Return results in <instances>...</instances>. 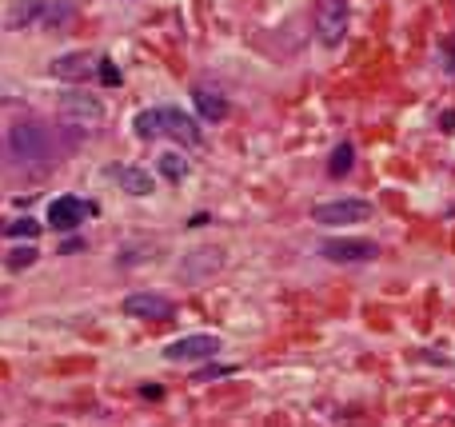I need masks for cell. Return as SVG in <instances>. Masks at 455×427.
I'll use <instances>...</instances> for the list:
<instances>
[{"label":"cell","mask_w":455,"mask_h":427,"mask_svg":"<svg viewBox=\"0 0 455 427\" xmlns=\"http://www.w3.org/2000/svg\"><path fill=\"white\" fill-rule=\"evenodd\" d=\"M8 152H13V160H20V164H40V160L52 152V132L44 128V124H13L8 128Z\"/></svg>","instance_id":"6da1fadb"},{"label":"cell","mask_w":455,"mask_h":427,"mask_svg":"<svg viewBox=\"0 0 455 427\" xmlns=\"http://www.w3.org/2000/svg\"><path fill=\"white\" fill-rule=\"evenodd\" d=\"M371 216V204L359 196H340V200H320L312 208V220L323 228H347V224H364Z\"/></svg>","instance_id":"7a4b0ae2"},{"label":"cell","mask_w":455,"mask_h":427,"mask_svg":"<svg viewBox=\"0 0 455 427\" xmlns=\"http://www.w3.org/2000/svg\"><path fill=\"white\" fill-rule=\"evenodd\" d=\"M347 0H320L316 4V40L323 49H335L347 32Z\"/></svg>","instance_id":"3957f363"},{"label":"cell","mask_w":455,"mask_h":427,"mask_svg":"<svg viewBox=\"0 0 455 427\" xmlns=\"http://www.w3.org/2000/svg\"><path fill=\"white\" fill-rule=\"evenodd\" d=\"M228 264L224 248H192L184 260H180V280L184 283H200V280H212L216 272Z\"/></svg>","instance_id":"277c9868"},{"label":"cell","mask_w":455,"mask_h":427,"mask_svg":"<svg viewBox=\"0 0 455 427\" xmlns=\"http://www.w3.org/2000/svg\"><path fill=\"white\" fill-rule=\"evenodd\" d=\"M56 108H60V116H68V120H88V124L104 120V104H100L92 92H84V88H64L60 96H56Z\"/></svg>","instance_id":"5b68a950"},{"label":"cell","mask_w":455,"mask_h":427,"mask_svg":"<svg viewBox=\"0 0 455 427\" xmlns=\"http://www.w3.org/2000/svg\"><path fill=\"white\" fill-rule=\"evenodd\" d=\"M320 256L332 264H368L380 256V244H371V240H323Z\"/></svg>","instance_id":"8992f818"},{"label":"cell","mask_w":455,"mask_h":427,"mask_svg":"<svg viewBox=\"0 0 455 427\" xmlns=\"http://www.w3.org/2000/svg\"><path fill=\"white\" fill-rule=\"evenodd\" d=\"M156 116H160V136H172L184 148L200 144V120H192L184 108H156Z\"/></svg>","instance_id":"52a82bcc"},{"label":"cell","mask_w":455,"mask_h":427,"mask_svg":"<svg viewBox=\"0 0 455 427\" xmlns=\"http://www.w3.org/2000/svg\"><path fill=\"white\" fill-rule=\"evenodd\" d=\"M220 352V336H184V340H176L164 348V359H172V364H192V359H212V355Z\"/></svg>","instance_id":"ba28073f"},{"label":"cell","mask_w":455,"mask_h":427,"mask_svg":"<svg viewBox=\"0 0 455 427\" xmlns=\"http://www.w3.org/2000/svg\"><path fill=\"white\" fill-rule=\"evenodd\" d=\"M88 212H92V204L80 200V196H56V200L49 204V224L56 228V232H72Z\"/></svg>","instance_id":"9c48e42d"},{"label":"cell","mask_w":455,"mask_h":427,"mask_svg":"<svg viewBox=\"0 0 455 427\" xmlns=\"http://www.w3.org/2000/svg\"><path fill=\"white\" fill-rule=\"evenodd\" d=\"M124 316L132 319H168L172 316V300L160 292H132L124 300Z\"/></svg>","instance_id":"30bf717a"},{"label":"cell","mask_w":455,"mask_h":427,"mask_svg":"<svg viewBox=\"0 0 455 427\" xmlns=\"http://www.w3.org/2000/svg\"><path fill=\"white\" fill-rule=\"evenodd\" d=\"M49 72L56 76V80H72V84H80V80H88V76L96 72V64H92L88 52H64V56H56V60L49 64Z\"/></svg>","instance_id":"8fae6325"},{"label":"cell","mask_w":455,"mask_h":427,"mask_svg":"<svg viewBox=\"0 0 455 427\" xmlns=\"http://www.w3.org/2000/svg\"><path fill=\"white\" fill-rule=\"evenodd\" d=\"M108 176L120 184L128 196H152V192H156V180H152V172L136 168V164H112Z\"/></svg>","instance_id":"7c38bea8"},{"label":"cell","mask_w":455,"mask_h":427,"mask_svg":"<svg viewBox=\"0 0 455 427\" xmlns=\"http://www.w3.org/2000/svg\"><path fill=\"white\" fill-rule=\"evenodd\" d=\"M76 25V4L72 0H44V13H40V28L44 32H64Z\"/></svg>","instance_id":"4fadbf2b"},{"label":"cell","mask_w":455,"mask_h":427,"mask_svg":"<svg viewBox=\"0 0 455 427\" xmlns=\"http://www.w3.org/2000/svg\"><path fill=\"white\" fill-rule=\"evenodd\" d=\"M192 104H196L200 120H212V124L228 120V100H224L216 88H196V92H192Z\"/></svg>","instance_id":"5bb4252c"},{"label":"cell","mask_w":455,"mask_h":427,"mask_svg":"<svg viewBox=\"0 0 455 427\" xmlns=\"http://www.w3.org/2000/svg\"><path fill=\"white\" fill-rule=\"evenodd\" d=\"M40 13H44V0H13L8 13H4V28L20 32L28 25H40Z\"/></svg>","instance_id":"9a60e30c"},{"label":"cell","mask_w":455,"mask_h":427,"mask_svg":"<svg viewBox=\"0 0 455 427\" xmlns=\"http://www.w3.org/2000/svg\"><path fill=\"white\" fill-rule=\"evenodd\" d=\"M160 176L164 180H172V184L188 180V160L180 156V152H164L160 156Z\"/></svg>","instance_id":"2e32d148"},{"label":"cell","mask_w":455,"mask_h":427,"mask_svg":"<svg viewBox=\"0 0 455 427\" xmlns=\"http://www.w3.org/2000/svg\"><path fill=\"white\" fill-rule=\"evenodd\" d=\"M132 132L140 136V140H156V136H160V116H156V108H144V112H136V120H132Z\"/></svg>","instance_id":"e0dca14e"},{"label":"cell","mask_w":455,"mask_h":427,"mask_svg":"<svg viewBox=\"0 0 455 427\" xmlns=\"http://www.w3.org/2000/svg\"><path fill=\"white\" fill-rule=\"evenodd\" d=\"M352 164H356V148L352 144H340L332 152V160H328V172H332L335 180H344L347 172H352Z\"/></svg>","instance_id":"ac0fdd59"},{"label":"cell","mask_w":455,"mask_h":427,"mask_svg":"<svg viewBox=\"0 0 455 427\" xmlns=\"http://www.w3.org/2000/svg\"><path fill=\"white\" fill-rule=\"evenodd\" d=\"M8 236H16V240H32V236H40V224L37 220H13L8 224Z\"/></svg>","instance_id":"d6986e66"},{"label":"cell","mask_w":455,"mask_h":427,"mask_svg":"<svg viewBox=\"0 0 455 427\" xmlns=\"http://www.w3.org/2000/svg\"><path fill=\"white\" fill-rule=\"evenodd\" d=\"M32 260H37V248H20V252H13V256H8V268H28Z\"/></svg>","instance_id":"ffe728a7"},{"label":"cell","mask_w":455,"mask_h":427,"mask_svg":"<svg viewBox=\"0 0 455 427\" xmlns=\"http://www.w3.org/2000/svg\"><path fill=\"white\" fill-rule=\"evenodd\" d=\"M96 72H100V80H104V84H120V68H116L112 60H100Z\"/></svg>","instance_id":"44dd1931"},{"label":"cell","mask_w":455,"mask_h":427,"mask_svg":"<svg viewBox=\"0 0 455 427\" xmlns=\"http://www.w3.org/2000/svg\"><path fill=\"white\" fill-rule=\"evenodd\" d=\"M220 376H228V367H200L192 379H196V383H208V379H220Z\"/></svg>","instance_id":"7402d4cb"},{"label":"cell","mask_w":455,"mask_h":427,"mask_svg":"<svg viewBox=\"0 0 455 427\" xmlns=\"http://www.w3.org/2000/svg\"><path fill=\"white\" fill-rule=\"evenodd\" d=\"M440 128H443V132H455V108L440 116Z\"/></svg>","instance_id":"603a6c76"},{"label":"cell","mask_w":455,"mask_h":427,"mask_svg":"<svg viewBox=\"0 0 455 427\" xmlns=\"http://www.w3.org/2000/svg\"><path fill=\"white\" fill-rule=\"evenodd\" d=\"M80 248H84V244H80V240H64V244H60V252H64V256H68V252H80Z\"/></svg>","instance_id":"cb8c5ba5"}]
</instances>
